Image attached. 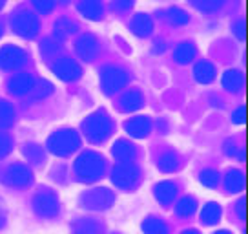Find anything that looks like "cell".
Masks as SVG:
<instances>
[{"mask_svg": "<svg viewBox=\"0 0 248 234\" xmlns=\"http://www.w3.org/2000/svg\"><path fill=\"white\" fill-rule=\"evenodd\" d=\"M175 194V185L171 181H163L155 187V196L161 203H168Z\"/></svg>", "mask_w": 248, "mask_h": 234, "instance_id": "d6986e66", "label": "cell"}, {"mask_svg": "<svg viewBox=\"0 0 248 234\" xmlns=\"http://www.w3.org/2000/svg\"><path fill=\"white\" fill-rule=\"evenodd\" d=\"M194 57H195V48L190 42L179 44V48L175 50V61L181 64H188L190 61H194Z\"/></svg>", "mask_w": 248, "mask_h": 234, "instance_id": "ffe728a7", "label": "cell"}, {"mask_svg": "<svg viewBox=\"0 0 248 234\" xmlns=\"http://www.w3.org/2000/svg\"><path fill=\"white\" fill-rule=\"evenodd\" d=\"M13 108H11V104L8 102H0V128H6L13 123Z\"/></svg>", "mask_w": 248, "mask_h": 234, "instance_id": "484cf974", "label": "cell"}, {"mask_svg": "<svg viewBox=\"0 0 248 234\" xmlns=\"http://www.w3.org/2000/svg\"><path fill=\"white\" fill-rule=\"evenodd\" d=\"M6 2H8V0H0V9L4 8V4H6Z\"/></svg>", "mask_w": 248, "mask_h": 234, "instance_id": "74e56055", "label": "cell"}, {"mask_svg": "<svg viewBox=\"0 0 248 234\" xmlns=\"http://www.w3.org/2000/svg\"><path fill=\"white\" fill-rule=\"evenodd\" d=\"M166 18H168V22L173 24V26H183V24H186L190 20L188 13L181 8H170L166 11Z\"/></svg>", "mask_w": 248, "mask_h": 234, "instance_id": "603a6c76", "label": "cell"}, {"mask_svg": "<svg viewBox=\"0 0 248 234\" xmlns=\"http://www.w3.org/2000/svg\"><path fill=\"white\" fill-rule=\"evenodd\" d=\"M59 2H62V4H68V2H70V0H59Z\"/></svg>", "mask_w": 248, "mask_h": 234, "instance_id": "ab89813d", "label": "cell"}, {"mask_svg": "<svg viewBox=\"0 0 248 234\" xmlns=\"http://www.w3.org/2000/svg\"><path fill=\"white\" fill-rule=\"evenodd\" d=\"M75 168L82 180H97L104 170V159L95 152H86L77 159Z\"/></svg>", "mask_w": 248, "mask_h": 234, "instance_id": "7a4b0ae2", "label": "cell"}, {"mask_svg": "<svg viewBox=\"0 0 248 234\" xmlns=\"http://www.w3.org/2000/svg\"><path fill=\"white\" fill-rule=\"evenodd\" d=\"M219 234H228V233H219Z\"/></svg>", "mask_w": 248, "mask_h": 234, "instance_id": "b9f144b4", "label": "cell"}, {"mask_svg": "<svg viewBox=\"0 0 248 234\" xmlns=\"http://www.w3.org/2000/svg\"><path fill=\"white\" fill-rule=\"evenodd\" d=\"M133 156H135V150H133V147L128 141H117L113 145V157L119 159L121 163H130Z\"/></svg>", "mask_w": 248, "mask_h": 234, "instance_id": "9a60e30c", "label": "cell"}, {"mask_svg": "<svg viewBox=\"0 0 248 234\" xmlns=\"http://www.w3.org/2000/svg\"><path fill=\"white\" fill-rule=\"evenodd\" d=\"M78 139L77 132H73V130H61V132H55L49 141H47V145H49V150L57 154V156H68L71 154L73 150L78 147Z\"/></svg>", "mask_w": 248, "mask_h": 234, "instance_id": "3957f363", "label": "cell"}, {"mask_svg": "<svg viewBox=\"0 0 248 234\" xmlns=\"http://www.w3.org/2000/svg\"><path fill=\"white\" fill-rule=\"evenodd\" d=\"M137 167L132 163H119L113 170V181L119 187L128 188L137 181Z\"/></svg>", "mask_w": 248, "mask_h": 234, "instance_id": "52a82bcc", "label": "cell"}, {"mask_svg": "<svg viewBox=\"0 0 248 234\" xmlns=\"http://www.w3.org/2000/svg\"><path fill=\"white\" fill-rule=\"evenodd\" d=\"M124 128H126L128 134H132L133 137H144V135L150 132L152 125H150L148 117H133V119H130V121L124 125Z\"/></svg>", "mask_w": 248, "mask_h": 234, "instance_id": "4fadbf2b", "label": "cell"}, {"mask_svg": "<svg viewBox=\"0 0 248 234\" xmlns=\"http://www.w3.org/2000/svg\"><path fill=\"white\" fill-rule=\"evenodd\" d=\"M243 117H245V112H243L241 108H237L235 110V114H233V123H241Z\"/></svg>", "mask_w": 248, "mask_h": 234, "instance_id": "d590c367", "label": "cell"}, {"mask_svg": "<svg viewBox=\"0 0 248 234\" xmlns=\"http://www.w3.org/2000/svg\"><path fill=\"white\" fill-rule=\"evenodd\" d=\"M144 231L148 234H164L166 233V225H163L159 219H150L148 223H144Z\"/></svg>", "mask_w": 248, "mask_h": 234, "instance_id": "4dcf8cb0", "label": "cell"}, {"mask_svg": "<svg viewBox=\"0 0 248 234\" xmlns=\"http://www.w3.org/2000/svg\"><path fill=\"white\" fill-rule=\"evenodd\" d=\"M102 88L106 92H117L126 84V73L115 66H108L102 70Z\"/></svg>", "mask_w": 248, "mask_h": 234, "instance_id": "8992f818", "label": "cell"}, {"mask_svg": "<svg viewBox=\"0 0 248 234\" xmlns=\"http://www.w3.org/2000/svg\"><path fill=\"white\" fill-rule=\"evenodd\" d=\"M35 207H37V211L40 214H51V212L57 209V203L51 196H39L37 200H35Z\"/></svg>", "mask_w": 248, "mask_h": 234, "instance_id": "cb8c5ba5", "label": "cell"}, {"mask_svg": "<svg viewBox=\"0 0 248 234\" xmlns=\"http://www.w3.org/2000/svg\"><path fill=\"white\" fill-rule=\"evenodd\" d=\"M26 63V53L16 46H6L0 50V68L13 70Z\"/></svg>", "mask_w": 248, "mask_h": 234, "instance_id": "5b68a950", "label": "cell"}, {"mask_svg": "<svg viewBox=\"0 0 248 234\" xmlns=\"http://www.w3.org/2000/svg\"><path fill=\"white\" fill-rule=\"evenodd\" d=\"M11 26L18 35H22L26 39L35 37L40 30V22L37 15H33L30 11H18L15 13V17L11 18Z\"/></svg>", "mask_w": 248, "mask_h": 234, "instance_id": "277c9868", "label": "cell"}, {"mask_svg": "<svg viewBox=\"0 0 248 234\" xmlns=\"http://www.w3.org/2000/svg\"><path fill=\"white\" fill-rule=\"evenodd\" d=\"M140 106H142V95L137 90L128 92L121 99V110H124V112H133V110L140 108Z\"/></svg>", "mask_w": 248, "mask_h": 234, "instance_id": "e0dca14e", "label": "cell"}, {"mask_svg": "<svg viewBox=\"0 0 248 234\" xmlns=\"http://www.w3.org/2000/svg\"><path fill=\"white\" fill-rule=\"evenodd\" d=\"M223 84H225V88L228 92H237L241 88V84H243V77H241L239 71L230 70L223 75Z\"/></svg>", "mask_w": 248, "mask_h": 234, "instance_id": "44dd1931", "label": "cell"}, {"mask_svg": "<svg viewBox=\"0 0 248 234\" xmlns=\"http://www.w3.org/2000/svg\"><path fill=\"white\" fill-rule=\"evenodd\" d=\"M185 234H199V233H195V231H188V233H185Z\"/></svg>", "mask_w": 248, "mask_h": 234, "instance_id": "f35d334b", "label": "cell"}, {"mask_svg": "<svg viewBox=\"0 0 248 234\" xmlns=\"http://www.w3.org/2000/svg\"><path fill=\"white\" fill-rule=\"evenodd\" d=\"M8 181L13 183V185H28L31 181V172L26 165H15L11 167L8 172Z\"/></svg>", "mask_w": 248, "mask_h": 234, "instance_id": "5bb4252c", "label": "cell"}, {"mask_svg": "<svg viewBox=\"0 0 248 234\" xmlns=\"http://www.w3.org/2000/svg\"><path fill=\"white\" fill-rule=\"evenodd\" d=\"M179 167V157L173 152H166L161 159H159V168L163 172H173Z\"/></svg>", "mask_w": 248, "mask_h": 234, "instance_id": "d4e9b609", "label": "cell"}, {"mask_svg": "<svg viewBox=\"0 0 248 234\" xmlns=\"http://www.w3.org/2000/svg\"><path fill=\"white\" fill-rule=\"evenodd\" d=\"M11 147H13L11 139H9L8 135L0 134V157H4L6 154H9V152H11Z\"/></svg>", "mask_w": 248, "mask_h": 234, "instance_id": "836d02e7", "label": "cell"}, {"mask_svg": "<svg viewBox=\"0 0 248 234\" xmlns=\"http://www.w3.org/2000/svg\"><path fill=\"white\" fill-rule=\"evenodd\" d=\"M190 2L195 9H199L202 13H212V11L221 8L226 0H190Z\"/></svg>", "mask_w": 248, "mask_h": 234, "instance_id": "7402d4cb", "label": "cell"}, {"mask_svg": "<svg viewBox=\"0 0 248 234\" xmlns=\"http://www.w3.org/2000/svg\"><path fill=\"white\" fill-rule=\"evenodd\" d=\"M194 75L199 83L206 84V83H212L214 77H216V68H214L210 63H199L197 66H195Z\"/></svg>", "mask_w": 248, "mask_h": 234, "instance_id": "ac0fdd59", "label": "cell"}, {"mask_svg": "<svg viewBox=\"0 0 248 234\" xmlns=\"http://www.w3.org/2000/svg\"><path fill=\"white\" fill-rule=\"evenodd\" d=\"M241 185H243V174L239 170H230L226 174V188L235 192L241 188Z\"/></svg>", "mask_w": 248, "mask_h": 234, "instance_id": "4316f807", "label": "cell"}, {"mask_svg": "<svg viewBox=\"0 0 248 234\" xmlns=\"http://www.w3.org/2000/svg\"><path fill=\"white\" fill-rule=\"evenodd\" d=\"M33 84H35V81H33L31 75L20 73V75H15L9 81V92L15 95H24L28 94L30 90H33Z\"/></svg>", "mask_w": 248, "mask_h": 234, "instance_id": "30bf717a", "label": "cell"}, {"mask_svg": "<svg viewBox=\"0 0 248 234\" xmlns=\"http://www.w3.org/2000/svg\"><path fill=\"white\" fill-rule=\"evenodd\" d=\"M53 71L64 81H73L80 75V66L71 59H61L53 64Z\"/></svg>", "mask_w": 248, "mask_h": 234, "instance_id": "ba28073f", "label": "cell"}, {"mask_svg": "<svg viewBox=\"0 0 248 234\" xmlns=\"http://www.w3.org/2000/svg\"><path fill=\"white\" fill-rule=\"evenodd\" d=\"M135 4V0H113V9H119V11H124V9H130Z\"/></svg>", "mask_w": 248, "mask_h": 234, "instance_id": "e575fe53", "label": "cell"}, {"mask_svg": "<svg viewBox=\"0 0 248 234\" xmlns=\"http://www.w3.org/2000/svg\"><path fill=\"white\" fill-rule=\"evenodd\" d=\"M35 86V97H46V95L51 94V90H53V86L49 84L47 81H40V83H37Z\"/></svg>", "mask_w": 248, "mask_h": 234, "instance_id": "d6a6232c", "label": "cell"}, {"mask_svg": "<svg viewBox=\"0 0 248 234\" xmlns=\"http://www.w3.org/2000/svg\"><path fill=\"white\" fill-rule=\"evenodd\" d=\"M217 181H219V176L216 170H204L201 174V183L206 187H216Z\"/></svg>", "mask_w": 248, "mask_h": 234, "instance_id": "1f68e13d", "label": "cell"}, {"mask_svg": "<svg viewBox=\"0 0 248 234\" xmlns=\"http://www.w3.org/2000/svg\"><path fill=\"white\" fill-rule=\"evenodd\" d=\"M78 11L92 20H99L104 13V6L101 0H80L78 2Z\"/></svg>", "mask_w": 248, "mask_h": 234, "instance_id": "7c38bea8", "label": "cell"}, {"mask_svg": "<svg viewBox=\"0 0 248 234\" xmlns=\"http://www.w3.org/2000/svg\"><path fill=\"white\" fill-rule=\"evenodd\" d=\"M31 4L39 13H44V15L51 13L55 8V0H31Z\"/></svg>", "mask_w": 248, "mask_h": 234, "instance_id": "f1b7e54d", "label": "cell"}, {"mask_svg": "<svg viewBox=\"0 0 248 234\" xmlns=\"http://www.w3.org/2000/svg\"><path fill=\"white\" fill-rule=\"evenodd\" d=\"M235 30H237V32H235V35H237V37H243V24H241V22L235 24Z\"/></svg>", "mask_w": 248, "mask_h": 234, "instance_id": "8d00e7d4", "label": "cell"}, {"mask_svg": "<svg viewBox=\"0 0 248 234\" xmlns=\"http://www.w3.org/2000/svg\"><path fill=\"white\" fill-rule=\"evenodd\" d=\"M99 51V42L93 35H82L77 40V53L80 55V59L84 61H92L93 57Z\"/></svg>", "mask_w": 248, "mask_h": 234, "instance_id": "9c48e42d", "label": "cell"}, {"mask_svg": "<svg viewBox=\"0 0 248 234\" xmlns=\"http://www.w3.org/2000/svg\"><path fill=\"white\" fill-rule=\"evenodd\" d=\"M77 22H73L71 18H59L57 22H55V37H59V39H66V37H70L73 32H77Z\"/></svg>", "mask_w": 248, "mask_h": 234, "instance_id": "2e32d148", "label": "cell"}, {"mask_svg": "<svg viewBox=\"0 0 248 234\" xmlns=\"http://www.w3.org/2000/svg\"><path fill=\"white\" fill-rule=\"evenodd\" d=\"M111 130H113V125L102 112H97L95 116H92L84 125V132L92 143H102L111 134Z\"/></svg>", "mask_w": 248, "mask_h": 234, "instance_id": "6da1fadb", "label": "cell"}, {"mask_svg": "<svg viewBox=\"0 0 248 234\" xmlns=\"http://www.w3.org/2000/svg\"><path fill=\"white\" fill-rule=\"evenodd\" d=\"M2 32H4V30H2V26H0V37H2Z\"/></svg>", "mask_w": 248, "mask_h": 234, "instance_id": "60d3db41", "label": "cell"}, {"mask_svg": "<svg viewBox=\"0 0 248 234\" xmlns=\"http://www.w3.org/2000/svg\"><path fill=\"white\" fill-rule=\"evenodd\" d=\"M221 216V209H219V205L217 203H210L208 207L204 209L202 212V221L204 223H216L217 219Z\"/></svg>", "mask_w": 248, "mask_h": 234, "instance_id": "83f0119b", "label": "cell"}, {"mask_svg": "<svg viewBox=\"0 0 248 234\" xmlns=\"http://www.w3.org/2000/svg\"><path fill=\"white\" fill-rule=\"evenodd\" d=\"M194 212H195V201L192 198H185L183 201L179 203V211H177L179 216H190Z\"/></svg>", "mask_w": 248, "mask_h": 234, "instance_id": "f546056e", "label": "cell"}, {"mask_svg": "<svg viewBox=\"0 0 248 234\" xmlns=\"http://www.w3.org/2000/svg\"><path fill=\"white\" fill-rule=\"evenodd\" d=\"M132 32L139 37H148L150 33L154 32V20L146 15V13H137L132 18Z\"/></svg>", "mask_w": 248, "mask_h": 234, "instance_id": "8fae6325", "label": "cell"}]
</instances>
